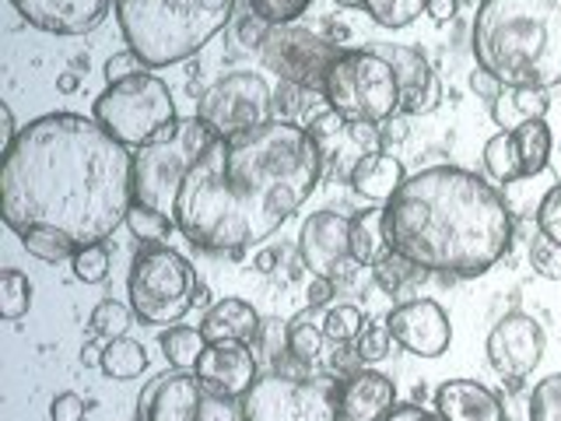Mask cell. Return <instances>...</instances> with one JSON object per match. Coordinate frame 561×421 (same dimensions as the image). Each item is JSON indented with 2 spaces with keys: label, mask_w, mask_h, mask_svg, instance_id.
<instances>
[{
  "label": "cell",
  "mask_w": 561,
  "mask_h": 421,
  "mask_svg": "<svg viewBox=\"0 0 561 421\" xmlns=\"http://www.w3.org/2000/svg\"><path fill=\"white\" fill-rule=\"evenodd\" d=\"M134 207V155L81 113L32 120L0 166V215L11 232L57 228L70 242H105Z\"/></svg>",
  "instance_id": "cell-1"
},
{
  "label": "cell",
  "mask_w": 561,
  "mask_h": 421,
  "mask_svg": "<svg viewBox=\"0 0 561 421\" xmlns=\"http://www.w3.org/2000/svg\"><path fill=\"white\" fill-rule=\"evenodd\" d=\"M323 175V145L291 120L218 137L183 180L175 228L207 253L267 242Z\"/></svg>",
  "instance_id": "cell-2"
},
{
  "label": "cell",
  "mask_w": 561,
  "mask_h": 421,
  "mask_svg": "<svg viewBox=\"0 0 561 421\" xmlns=\"http://www.w3.org/2000/svg\"><path fill=\"white\" fill-rule=\"evenodd\" d=\"M386 250L421 274L481 277L513 250V210L484 175L460 166H432L403 180L386 201Z\"/></svg>",
  "instance_id": "cell-3"
},
{
  "label": "cell",
  "mask_w": 561,
  "mask_h": 421,
  "mask_svg": "<svg viewBox=\"0 0 561 421\" xmlns=\"http://www.w3.org/2000/svg\"><path fill=\"white\" fill-rule=\"evenodd\" d=\"M470 49L502 84L551 92L561 84V0H481Z\"/></svg>",
  "instance_id": "cell-4"
},
{
  "label": "cell",
  "mask_w": 561,
  "mask_h": 421,
  "mask_svg": "<svg viewBox=\"0 0 561 421\" xmlns=\"http://www.w3.org/2000/svg\"><path fill=\"white\" fill-rule=\"evenodd\" d=\"M232 14L236 0H116L123 39L151 70L201 53Z\"/></svg>",
  "instance_id": "cell-5"
},
{
  "label": "cell",
  "mask_w": 561,
  "mask_h": 421,
  "mask_svg": "<svg viewBox=\"0 0 561 421\" xmlns=\"http://www.w3.org/2000/svg\"><path fill=\"white\" fill-rule=\"evenodd\" d=\"M215 140H218V134L210 130L201 116H190V120H175L158 140L137 148V155H134V204L162 210V215H175V201H180L183 180Z\"/></svg>",
  "instance_id": "cell-6"
},
{
  "label": "cell",
  "mask_w": 561,
  "mask_h": 421,
  "mask_svg": "<svg viewBox=\"0 0 561 421\" xmlns=\"http://www.w3.org/2000/svg\"><path fill=\"white\" fill-rule=\"evenodd\" d=\"M127 295L137 320L151 327H175L201 298L193 263L162 242H148L137 250Z\"/></svg>",
  "instance_id": "cell-7"
},
{
  "label": "cell",
  "mask_w": 561,
  "mask_h": 421,
  "mask_svg": "<svg viewBox=\"0 0 561 421\" xmlns=\"http://www.w3.org/2000/svg\"><path fill=\"white\" fill-rule=\"evenodd\" d=\"M323 99L347 123H386L400 113V81L393 64L376 49H344L330 67Z\"/></svg>",
  "instance_id": "cell-8"
},
{
  "label": "cell",
  "mask_w": 561,
  "mask_h": 421,
  "mask_svg": "<svg viewBox=\"0 0 561 421\" xmlns=\"http://www.w3.org/2000/svg\"><path fill=\"white\" fill-rule=\"evenodd\" d=\"M95 120L119 145L145 148L175 123L172 92L162 78L145 70V75H134L127 81L105 84V92L95 99Z\"/></svg>",
  "instance_id": "cell-9"
},
{
  "label": "cell",
  "mask_w": 561,
  "mask_h": 421,
  "mask_svg": "<svg viewBox=\"0 0 561 421\" xmlns=\"http://www.w3.org/2000/svg\"><path fill=\"white\" fill-rule=\"evenodd\" d=\"M337 383L323 379H291L280 373H267L253 383L242 397V421H344Z\"/></svg>",
  "instance_id": "cell-10"
},
{
  "label": "cell",
  "mask_w": 561,
  "mask_h": 421,
  "mask_svg": "<svg viewBox=\"0 0 561 421\" xmlns=\"http://www.w3.org/2000/svg\"><path fill=\"white\" fill-rule=\"evenodd\" d=\"M341 46L327 39L320 32H309L302 25H271L267 29V39L260 46V57L263 67L274 70L280 81L306 88V92H320L327 88V75L330 67L337 64L341 57Z\"/></svg>",
  "instance_id": "cell-11"
},
{
  "label": "cell",
  "mask_w": 561,
  "mask_h": 421,
  "mask_svg": "<svg viewBox=\"0 0 561 421\" xmlns=\"http://www.w3.org/2000/svg\"><path fill=\"white\" fill-rule=\"evenodd\" d=\"M197 116L218 137H236L274 120V92L253 70H236L201 95Z\"/></svg>",
  "instance_id": "cell-12"
},
{
  "label": "cell",
  "mask_w": 561,
  "mask_h": 421,
  "mask_svg": "<svg viewBox=\"0 0 561 421\" xmlns=\"http://www.w3.org/2000/svg\"><path fill=\"white\" fill-rule=\"evenodd\" d=\"M484 351L499 376L523 379V376H530L543 359V330L534 316L505 312L502 320L491 327Z\"/></svg>",
  "instance_id": "cell-13"
},
{
  "label": "cell",
  "mask_w": 561,
  "mask_h": 421,
  "mask_svg": "<svg viewBox=\"0 0 561 421\" xmlns=\"http://www.w3.org/2000/svg\"><path fill=\"white\" fill-rule=\"evenodd\" d=\"M386 327H390L393 341L400 348H408L417 359H438L449 351L453 341V323L449 312L435 303V298H411L386 316Z\"/></svg>",
  "instance_id": "cell-14"
},
{
  "label": "cell",
  "mask_w": 561,
  "mask_h": 421,
  "mask_svg": "<svg viewBox=\"0 0 561 421\" xmlns=\"http://www.w3.org/2000/svg\"><path fill=\"white\" fill-rule=\"evenodd\" d=\"M365 46L393 64L400 81V113L425 116L438 110V102H443V81H438L425 53L403 43H365Z\"/></svg>",
  "instance_id": "cell-15"
},
{
  "label": "cell",
  "mask_w": 561,
  "mask_h": 421,
  "mask_svg": "<svg viewBox=\"0 0 561 421\" xmlns=\"http://www.w3.org/2000/svg\"><path fill=\"white\" fill-rule=\"evenodd\" d=\"M197 379L210 394L242 400L260 379V362L245 341H207L197 362Z\"/></svg>",
  "instance_id": "cell-16"
},
{
  "label": "cell",
  "mask_w": 561,
  "mask_h": 421,
  "mask_svg": "<svg viewBox=\"0 0 561 421\" xmlns=\"http://www.w3.org/2000/svg\"><path fill=\"white\" fill-rule=\"evenodd\" d=\"M351 228L355 221L337 215V210H316L302 221L298 232V253L312 271V277H337L341 263L351 260Z\"/></svg>",
  "instance_id": "cell-17"
},
{
  "label": "cell",
  "mask_w": 561,
  "mask_h": 421,
  "mask_svg": "<svg viewBox=\"0 0 561 421\" xmlns=\"http://www.w3.org/2000/svg\"><path fill=\"white\" fill-rule=\"evenodd\" d=\"M32 29L49 35H84L105 22L116 0H11Z\"/></svg>",
  "instance_id": "cell-18"
},
{
  "label": "cell",
  "mask_w": 561,
  "mask_h": 421,
  "mask_svg": "<svg viewBox=\"0 0 561 421\" xmlns=\"http://www.w3.org/2000/svg\"><path fill=\"white\" fill-rule=\"evenodd\" d=\"M204 394L207 390L197 376L175 368V373L151 379L148 390L140 394V400H137L140 421H193Z\"/></svg>",
  "instance_id": "cell-19"
},
{
  "label": "cell",
  "mask_w": 561,
  "mask_h": 421,
  "mask_svg": "<svg viewBox=\"0 0 561 421\" xmlns=\"http://www.w3.org/2000/svg\"><path fill=\"white\" fill-rule=\"evenodd\" d=\"M337 397H341L344 421H382L397 408L393 379L382 373H373V368H358L355 376L341 379Z\"/></svg>",
  "instance_id": "cell-20"
},
{
  "label": "cell",
  "mask_w": 561,
  "mask_h": 421,
  "mask_svg": "<svg viewBox=\"0 0 561 421\" xmlns=\"http://www.w3.org/2000/svg\"><path fill=\"white\" fill-rule=\"evenodd\" d=\"M435 414L443 421H505L499 394L478 379H446L435 390Z\"/></svg>",
  "instance_id": "cell-21"
},
{
  "label": "cell",
  "mask_w": 561,
  "mask_h": 421,
  "mask_svg": "<svg viewBox=\"0 0 561 421\" xmlns=\"http://www.w3.org/2000/svg\"><path fill=\"white\" fill-rule=\"evenodd\" d=\"M260 316L250 303H242V298H221L215 303L207 312H204V323H201V333L207 341H256L260 333Z\"/></svg>",
  "instance_id": "cell-22"
},
{
  "label": "cell",
  "mask_w": 561,
  "mask_h": 421,
  "mask_svg": "<svg viewBox=\"0 0 561 421\" xmlns=\"http://www.w3.org/2000/svg\"><path fill=\"white\" fill-rule=\"evenodd\" d=\"M403 180H408V172H403L400 158L393 155H365L355 162V169H351V186H355L358 197L365 201H376V204H386L393 197V193L403 186Z\"/></svg>",
  "instance_id": "cell-23"
},
{
  "label": "cell",
  "mask_w": 561,
  "mask_h": 421,
  "mask_svg": "<svg viewBox=\"0 0 561 421\" xmlns=\"http://www.w3.org/2000/svg\"><path fill=\"white\" fill-rule=\"evenodd\" d=\"M551 110V99L543 88H513V84H502L499 99L491 102V120L499 123L502 130L513 134L516 127L530 120H543Z\"/></svg>",
  "instance_id": "cell-24"
},
{
  "label": "cell",
  "mask_w": 561,
  "mask_h": 421,
  "mask_svg": "<svg viewBox=\"0 0 561 421\" xmlns=\"http://www.w3.org/2000/svg\"><path fill=\"white\" fill-rule=\"evenodd\" d=\"M516 137V148H519V158H523V172L526 180H534L551 162V127L548 120H530L523 123V127L513 130Z\"/></svg>",
  "instance_id": "cell-25"
},
{
  "label": "cell",
  "mask_w": 561,
  "mask_h": 421,
  "mask_svg": "<svg viewBox=\"0 0 561 421\" xmlns=\"http://www.w3.org/2000/svg\"><path fill=\"white\" fill-rule=\"evenodd\" d=\"M158 344H162V355L169 359L172 368H183V373H190V368H197L204 348H207V338L201 333V327H165L162 338H158Z\"/></svg>",
  "instance_id": "cell-26"
},
{
  "label": "cell",
  "mask_w": 561,
  "mask_h": 421,
  "mask_svg": "<svg viewBox=\"0 0 561 421\" xmlns=\"http://www.w3.org/2000/svg\"><path fill=\"white\" fill-rule=\"evenodd\" d=\"M102 373L110 379H137L148 368L145 344L134 338H113L102 348Z\"/></svg>",
  "instance_id": "cell-27"
},
{
  "label": "cell",
  "mask_w": 561,
  "mask_h": 421,
  "mask_svg": "<svg viewBox=\"0 0 561 421\" xmlns=\"http://www.w3.org/2000/svg\"><path fill=\"white\" fill-rule=\"evenodd\" d=\"M484 169L495 183H516V180H526L523 172V158H519V148H516V137L508 130H499L495 137L484 145Z\"/></svg>",
  "instance_id": "cell-28"
},
{
  "label": "cell",
  "mask_w": 561,
  "mask_h": 421,
  "mask_svg": "<svg viewBox=\"0 0 561 421\" xmlns=\"http://www.w3.org/2000/svg\"><path fill=\"white\" fill-rule=\"evenodd\" d=\"M323 341H327L323 316H320V309H316V306H309L306 312H298L295 320L288 323V351H291L295 359L312 362L323 351Z\"/></svg>",
  "instance_id": "cell-29"
},
{
  "label": "cell",
  "mask_w": 561,
  "mask_h": 421,
  "mask_svg": "<svg viewBox=\"0 0 561 421\" xmlns=\"http://www.w3.org/2000/svg\"><path fill=\"white\" fill-rule=\"evenodd\" d=\"M18 239H22L25 253H32L35 260H43V263L75 260V253H78V246L70 242L64 232H57V228H43V225H35V228H25V232H18Z\"/></svg>",
  "instance_id": "cell-30"
},
{
  "label": "cell",
  "mask_w": 561,
  "mask_h": 421,
  "mask_svg": "<svg viewBox=\"0 0 561 421\" xmlns=\"http://www.w3.org/2000/svg\"><path fill=\"white\" fill-rule=\"evenodd\" d=\"M428 11V0H365V14L382 29H408Z\"/></svg>",
  "instance_id": "cell-31"
},
{
  "label": "cell",
  "mask_w": 561,
  "mask_h": 421,
  "mask_svg": "<svg viewBox=\"0 0 561 421\" xmlns=\"http://www.w3.org/2000/svg\"><path fill=\"white\" fill-rule=\"evenodd\" d=\"M365 330V316L358 306H330L323 312V333L330 344H351L358 341Z\"/></svg>",
  "instance_id": "cell-32"
},
{
  "label": "cell",
  "mask_w": 561,
  "mask_h": 421,
  "mask_svg": "<svg viewBox=\"0 0 561 421\" xmlns=\"http://www.w3.org/2000/svg\"><path fill=\"white\" fill-rule=\"evenodd\" d=\"M32 306V285L22 271H4L0 274V316L4 320H22Z\"/></svg>",
  "instance_id": "cell-33"
},
{
  "label": "cell",
  "mask_w": 561,
  "mask_h": 421,
  "mask_svg": "<svg viewBox=\"0 0 561 421\" xmlns=\"http://www.w3.org/2000/svg\"><path fill=\"white\" fill-rule=\"evenodd\" d=\"M130 316H134V309L116 303V298H102V303L92 309V320H88V327H92V333H99V338H105V341L127 338Z\"/></svg>",
  "instance_id": "cell-34"
},
{
  "label": "cell",
  "mask_w": 561,
  "mask_h": 421,
  "mask_svg": "<svg viewBox=\"0 0 561 421\" xmlns=\"http://www.w3.org/2000/svg\"><path fill=\"white\" fill-rule=\"evenodd\" d=\"M127 228L140 242H162V239H169V232L175 228V218L162 215V210H151L145 204H134L127 210Z\"/></svg>",
  "instance_id": "cell-35"
},
{
  "label": "cell",
  "mask_w": 561,
  "mask_h": 421,
  "mask_svg": "<svg viewBox=\"0 0 561 421\" xmlns=\"http://www.w3.org/2000/svg\"><path fill=\"white\" fill-rule=\"evenodd\" d=\"M526 414H530V421H561V373L543 376L534 386Z\"/></svg>",
  "instance_id": "cell-36"
},
{
  "label": "cell",
  "mask_w": 561,
  "mask_h": 421,
  "mask_svg": "<svg viewBox=\"0 0 561 421\" xmlns=\"http://www.w3.org/2000/svg\"><path fill=\"white\" fill-rule=\"evenodd\" d=\"M373 274H376V281H379V288L382 292H390V295H397L403 285H408L411 277H417L421 271L414 268V263H408L403 257H397L393 250H382L376 260H373Z\"/></svg>",
  "instance_id": "cell-37"
},
{
  "label": "cell",
  "mask_w": 561,
  "mask_h": 421,
  "mask_svg": "<svg viewBox=\"0 0 561 421\" xmlns=\"http://www.w3.org/2000/svg\"><path fill=\"white\" fill-rule=\"evenodd\" d=\"M110 250H105V242H92V246H81L70 260V268H75V277L84 281V285H102L105 277H110Z\"/></svg>",
  "instance_id": "cell-38"
},
{
  "label": "cell",
  "mask_w": 561,
  "mask_h": 421,
  "mask_svg": "<svg viewBox=\"0 0 561 421\" xmlns=\"http://www.w3.org/2000/svg\"><path fill=\"white\" fill-rule=\"evenodd\" d=\"M530 268L540 277L561 281V242H554V239H548L543 232H537L534 242H530Z\"/></svg>",
  "instance_id": "cell-39"
},
{
  "label": "cell",
  "mask_w": 561,
  "mask_h": 421,
  "mask_svg": "<svg viewBox=\"0 0 561 421\" xmlns=\"http://www.w3.org/2000/svg\"><path fill=\"white\" fill-rule=\"evenodd\" d=\"M312 0H250V11L271 25H291L298 14L309 11Z\"/></svg>",
  "instance_id": "cell-40"
},
{
  "label": "cell",
  "mask_w": 561,
  "mask_h": 421,
  "mask_svg": "<svg viewBox=\"0 0 561 421\" xmlns=\"http://www.w3.org/2000/svg\"><path fill=\"white\" fill-rule=\"evenodd\" d=\"M537 232L561 242V183L543 193V201L537 207Z\"/></svg>",
  "instance_id": "cell-41"
},
{
  "label": "cell",
  "mask_w": 561,
  "mask_h": 421,
  "mask_svg": "<svg viewBox=\"0 0 561 421\" xmlns=\"http://www.w3.org/2000/svg\"><path fill=\"white\" fill-rule=\"evenodd\" d=\"M390 344H393V333H390V327H386V323H379V327H365V330H362V338L355 341L362 362H382L386 355H390Z\"/></svg>",
  "instance_id": "cell-42"
},
{
  "label": "cell",
  "mask_w": 561,
  "mask_h": 421,
  "mask_svg": "<svg viewBox=\"0 0 561 421\" xmlns=\"http://www.w3.org/2000/svg\"><path fill=\"white\" fill-rule=\"evenodd\" d=\"M306 99H309L306 88L280 81V84L274 88V120H291V123H295V116L306 110Z\"/></svg>",
  "instance_id": "cell-43"
},
{
  "label": "cell",
  "mask_w": 561,
  "mask_h": 421,
  "mask_svg": "<svg viewBox=\"0 0 561 421\" xmlns=\"http://www.w3.org/2000/svg\"><path fill=\"white\" fill-rule=\"evenodd\" d=\"M256 344H260V351H263V355H267L271 362L285 359V355H288V323H280V320H263V323H260V333H256Z\"/></svg>",
  "instance_id": "cell-44"
},
{
  "label": "cell",
  "mask_w": 561,
  "mask_h": 421,
  "mask_svg": "<svg viewBox=\"0 0 561 421\" xmlns=\"http://www.w3.org/2000/svg\"><path fill=\"white\" fill-rule=\"evenodd\" d=\"M145 70H151V67H148L145 60H140L134 49L113 53V57L105 60V84L127 81V78H134V75H145Z\"/></svg>",
  "instance_id": "cell-45"
},
{
  "label": "cell",
  "mask_w": 561,
  "mask_h": 421,
  "mask_svg": "<svg viewBox=\"0 0 561 421\" xmlns=\"http://www.w3.org/2000/svg\"><path fill=\"white\" fill-rule=\"evenodd\" d=\"M193 421H239V408H236L232 397H218V394L207 390Z\"/></svg>",
  "instance_id": "cell-46"
},
{
  "label": "cell",
  "mask_w": 561,
  "mask_h": 421,
  "mask_svg": "<svg viewBox=\"0 0 561 421\" xmlns=\"http://www.w3.org/2000/svg\"><path fill=\"white\" fill-rule=\"evenodd\" d=\"M347 134L365 155H382L386 151V137H382L379 123H365V120L362 123H347Z\"/></svg>",
  "instance_id": "cell-47"
},
{
  "label": "cell",
  "mask_w": 561,
  "mask_h": 421,
  "mask_svg": "<svg viewBox=\"0 0 561 421\" xmlns=\"http://www.w3.org/2000/svg\"><path fill=\"white\" fill-rule=\"evenodd\" d=\"M351 260L362 263V268L376 260V242L365 221H355V228H351Z\"/></svg>",
  "instance_id": "cell-48"
},
{
  "label": "cell",
  "mask_w": 561,
  "mask_h": 421,
  "mask_svg": "<svg viewBox=\"0 0 561 421\" xmlns=\"http://www.w3.org/2000/svg\"><path fill=\"white\" fill-rule=\"evenodd\" d=\"M53 421H84V400L78 394H57L49 403Z\"/></svg>",
  "instance_id": "cell-49"
},
{
  "label": "cell",
  "mask_w": 561,
  "mask_h": 421,
  "mask_svg": "<svg viewBox=\"0 0 561 421\" xmlns=\"http://www.w3.org/2000/svg\"><path fill=\"white\" fill-rule=\"evenodd\" d=\"M362 355H358V348H351V344H333V355H330V368L337 376H355L358 368H362Z\"/></svg>",
  "instance_id": "cell-50"
},
{
  "label": "cell",
  "mask_w": 561,
  "mask_h": 421,
  "mask_svg": "<svg viewBox=\"0 0 561 421\" xmlns=\"http://www.w3.org/2000/svg\"><path fill=\"white\" fill-rule=\"evenodd\" d=\"M267 29H271V22H263L260 14H253L250 11V18L239 25V39H242V46H250V49H260L263 46V39H267Z\"/></svg>",
  "instance_id": "cell-51"
},
{
  "label": "cell",
  "mask_w": 561,
  "mask_h": 421,
  "mask_svg": "<svg viewBox=\"0 0 561 421\" xmlns=\"http://www.w3.org/2000/svg\"><path fill=\"white\" fill-rule=\"evenodd\" d=\"M341 127H347V120L341 116V113H333L330 110V105H327V110L320 113V116H312V123H309V134L316 137V140H320V137H330V134H337Z\"/></svg>",
  "instance_id": "cell-52"
},
{
  "label": "cell",
  "mask_w": 561,
  "mask_h": 421,
  "mask_svg": "<svg viewBox=\"0 0 561 421\" xmlns=\"http://www.w3.org/2000/svg\"><path fill=\"white\" fill-rule=\"evenodd\" d=\"M470 88H473V95H478V99H484L488 105L491 102H495L499 99V92H502V81L495 78V75H488V70H473V75H470Z\"/></svg>",
  "instance_id": "cell-53"
},
{
  "label": "cell",
  "mask_w": 561,
  "mask_h": 421,
  "mask_svg": "<svg viewBox=\"0 0 561 421\" xmlns=\"http://www.w3.org/2000/svg\"><path fill=\"white\" fill-rule=\"evenodd\" d=\"M306 298H309V306L327 309V306H330V298H333V281H330V277H312V285H309Z\"/></svg>",
  "instance_id": "cell-54"
},
{
  "label": "cell",
  "mask_w": 561,
  "mask_h": 421,
  "mask_svg": "<svg viewBox=\"0 0 561 421\" xmlns=\"http://www.w3.org/2000/svg\"><path fill=\"white\" fill-rule=\"evenodd\" d=\"M382 421H443L438 414L425 411V408H417V403H397L393 414L390 418H382Z\"/></svg>",
  "instance_id": "cell-55"
},
{
  "label": "cell",
  "mask_w": 561,
  "mask_h": 421,
  "mask_svg": "<svg viewBox=\"0 0 561 421\" xmlns=\"http://www.w3.org/2000/svg\"><path fill=\"white\" fill-rule=\"evenodd\" d=\"M456 8H460V0H428V11L425 14H432L438 25L443 22H453L456 18Z\"/></svg>",
  "instance_id": "cell-56"
},
{
  "label": "cell",
  "mask_w": 561,
  "mask_h": 421,
  "mask_svg": "<svg viewBox=\"0 0 561 421\" xmlns=\"http://www.w3.org/2000/svg\"><path fill=\"white\" fill-rule=\"evenodd\" d=\"M0 113H4V130H0V151H8L14 145V137L22 134L14 127V116H11V105H0Z\"/></svg>",
  "instance_id": "cell-57"
},
{
  "label": "cell",
  "mask_w": 561,
  "mask_h": 421,
  "mask_svg": "<svg viewBox=\"0 0 561 421\" xmlns=\"http://www.w3.org/2000/svg\"><path fill=\"white\" fill-rule=\"evenodd\" d=\"M81 365H102V348L84 344V348H81Z\"/></svg>",
  "instance_id": "cell-58"
},
{
  "label": "cell",
  "mask_w": 561,
  "mask_h": 421,
  "mask_svg": "<svg viewBox=\"0 0 561 421\" xmlns=\"http://www.w3.org/2000/svg\"><path fill=\"white\" fill-rule=\"evenodd\" d=\"M403 134H408V130H403V123H400V120H386V130H382L386 145H390V140H400Z\"/></svg>",
  "instance_id": "cell-59"
},
{
  "label": "cell",
  "mask_w": 561,
  "mask_h": 421,
  "mask_svg": "<svg viewBox=\"0 0 561 421\" xmlns=\"http://www.w3.org/2000/svg\"><path fill=\"white\" fill-rule=\"evenodd\" d=\"M274 263H277V253H274V250H263V253L256 257V271L271 274V271H274Z\"/></svg>",
  "instance_id": "cell-60"
},
{
  "label": "cell",
  "mask_w": 561,
  "mask_h": 421,
  "mask_svg": "<svg viewBox=\"0 0 561 421\" xmlns=\"http://www.w3.org/2000/svg\"><path fill=\"white\" fill-rule=\"evenodd\" d=\"M57 88H60V92H75V88H78V75H64L57 81Z\"/></svg>",
  "instance_id": "cell-61"
},
{
  "label": "cell",
  "mask_w": 561,
  "mask_h": 421,
  "mask_svg": "<svg viewBox=\"0 0 561 421\" xmlns=\"http://www.w3.org/2000/svg\"><path fill=\"white\" fill-rule=\"evenodd\" d=\"M341 8H365V0H337Z\"/></svg>",
  "instance_id": "cell-62"
},
{
  "label": "cell",
  "mask_w": 561,
  "mask_h": 421,
  "mask_svg": "<svg viewBox=\"0 0 561 421\" xmlns=\"http://www.w3.org/2000/svg\"><path fill=\"white\" fill-rule=\"evenodd\" d=\"M460 4H473V8H481V0H460Z\"/></svg>",
  "instance_id": "cell-63"
}]
</instances>
